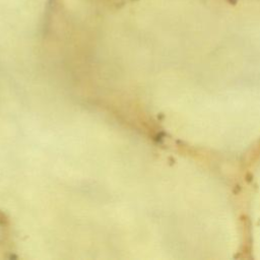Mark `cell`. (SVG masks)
Returning <instances> with one entry per match:
<instances>
[{
  "instance_id": "1",
  "label": "cell",
  "mask_w": 260,
  "mask_h": 260,
  "mask_svg": "<svg viewBox=\"0 0 260 260\" xmlns=\"http://www.w3.org/2000/svg\"><path fill=\"white\" fill-rule=\"evenodd\" d=\"M239 0H228V2L230 3V4H232V5H235V4H237V2H238Z\"/></svg>"
}]
</instances>
